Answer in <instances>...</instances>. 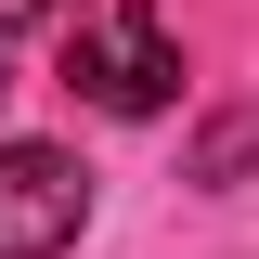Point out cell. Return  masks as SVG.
Segmentation results:
<instances>
[{
  "instance_id": "1",
  "label": "cell",
  "mask_w": 259,
  "mask_h": 259,
  "mask_svg": "<svg viewBox=\"0 0 259 259\" xmlns=\"http://www.w3.org/2000/svg\"><path fill=\"white\" fill-rule=\"evenodd\" d=\"M65 91L104 104V117H168V104H182V39H168V13L156 0L91 13V26L65 39Z\"/></svg>"
},
{
  "instance_id": "2",
  "label": "cell",
  "mask_w": 259,
  "mask_h": 259,
  "mask_svg": "<svg viewBox=\"0 0 259 259\" xmlns=\"http://www.w3.org/2000/svg\"><path fill=\"white\" fill-rule=\"evenodd\" d=\"M91 221V168L65 143H0V259H65Z\"/></svg>"
},
{
  "instance_id": "3",
  "label": "cell",
  "mask_w": 259,
  "mask_h": 259,
  "mask_svg": "<svg viewBox=\"0 0 259 259\" xmlns=\"http://www.w3.org/2000/svg\"><path fill=\"white\" fill-rule=\"evenodd\" d=\"M246 168H259V117H246V104H221V117L194 130V182H246Z\"/></svg>"
},
{
  "instance_id": "4",
  "label": "cell",
  "mask_w": 259,
  "mask_h": 259,
  "mask_svg": "<svg viewBox=\"0 0 259 259\" xmlns=\"http://www.w3.org/2000/svg\"><path fill=\"white\" fill-rule=\"evenodd\" d=\"M52 13H65V0H0V39H13V26H52Z\"/></svg>"
},
{
  "instance_id": "5",
  "label": "cell",
  "mask_w": 259,
  "mask_h": 259,
  "mask_svg": "<svg viewBox=\"0 0 259 259\" xmlns=\"http://www.w3.org/2000/svg\"><path fill=\"white\" fill-rule=\"evenodd\" d=\"M0 91H13V78H0Z\"/></svg>"
}]
</instances>
